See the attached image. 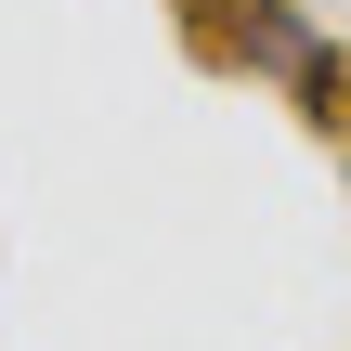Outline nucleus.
Returning a JSON list of instances; mask_svg holds the SVG:
<instances>
[{
    "instance_id": "nucleus-1",
    "label": "nucleus",
    "mask_w": 351,
    "mask_h": 351,
    "mask_svg": "<svg viewBox=\"0 0 351 351\" xmlns=\"http://www.w3.org/2000/svg\"><path fill=\"white\" fill-rule=\"evenodd\" d=\"M169 26H182V65H208V78H247V65H300V0H169Z\"/></svg>"
},
{
    "instance_id": "nucleus-2",
    "label": "nucleus",
    "mask_w": 351,
    "mask_h": 351,
    "mask_svg": "<svg viewBox=\"0 0 351 351\" xmlns=\"http://www.w3.org/2000/svg\"><path fill=\"white\" fill-rule=\"evenodd\" d=\"M287 104H300V130H313V143H339V156H351V52H339V39H300Z\"/></svg>"
}]
</instances>
